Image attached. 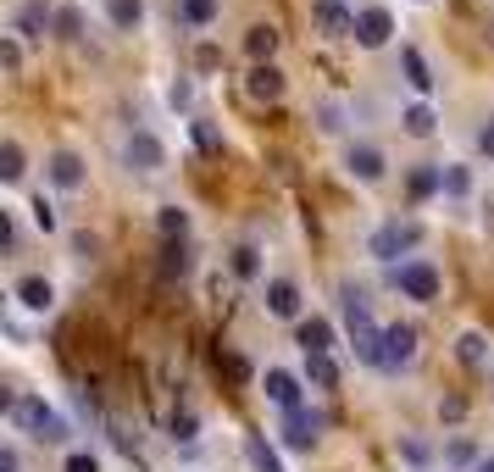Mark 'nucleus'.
I'll list each match as a JSON object with an SVG mask.
<instances>
[{
	"label": "nucleus",
	"mask_w": 494,
	"mask_h": 472,
	"mask_svg": "<svg viewBox=\"0 0 494 472\" xmlns=\"http://www.w3.org/2000/svg\"><path fill=\"white\" fill-rule=\"evenodd\" d=\"M345 328H350V344H355V361L383 367V328L367 317V295L361 289H345Z\"/></svg>",
	"instance_id": "1"
},
{
	"label": "nucleus",
	"mask_w": 494,
	"mask_h": 472,
	"mask_svg": "<svg viewBox=\"0 0 494 472\" xmlns=\"http://www.w3.org/2000/svg\"><path fill=\"white\" fill-rule=\"evenodd\" d=\"M6 412H12V428L17 433H34V439H45V445H61V439H67V423H61L40 395H12Z\"/></svg>",
	"instance_id": "2"
},
{
	"label": "nucleus",
	"mask_w": 494,
	"mask_h": 472,
	"mask_svg": "<svg viewBox=\"0 0 494 472\" xmlns=\"http://www.w3.org/2000/svg\"><path fill=\"white\" fill-rule=\"evenodd\" d=\"M422 239V228L417 223H400V217H394V223H383V228H373V239H367V256L373 262H400L406 250Z\"/></svg>",
	"instance_id": "3"
},
{
	"label": "nucleus",
	"mask_w": 494,
	"mask_h": 472,
	"mask_svg": "<svg viewBox=\"0 0 494 472\" xmlns=\"http://www.w3.org/2000/svg\"><path fill=\"white\" fill-rule=\"evenodd\" d=\"M394 289H400L406 300H434L439 295V272H434V262H400L394 267Z\"/></svg>",
	"instance_id": "4"
},
{
	"label": "nucleus",
	"mask_w": 494,
	"mask_h": 472,
	"mask_svg": "<svg viewBox=\"0 0 494 472\" xmlns=\"http://www.w3.org/2000/svg\"><path fill=\"white\" fill-rule=\"evenodd\" d=\"M122 162L134 167V173H161V167H167V150H161L156 134L134 129V134H128V145H122Z\"/></svg>",
	"instance_id": "5"
},
{
	"label": "nucleus",
	"mask_w": 494,
	"mask_h": 472,
	"mask_svg": "<svg viewBox=\"0 0 494 472\" xmlns=\"http://www.w3.org/2000/svg\"><path fill=\"white\" fill-rule=\"evenodd\" d=\"M411 361H417V328H406V323L383 328V372L411 367Z\"/></svg>",
	"instance_id": "6"
},
{
	"label": "nucleus",
	"mask_w": 494,
	"mask_h": 472,
	"mask_svg": "<svg viewBox=\"0 0 494 472\" xmlns=\"http://www.w3.org/2000/svg\"><path fill=\"white\" fill-rule=\"evenodd\" d=\"M394 34V17L383 6H367V12H355V45H367V50H383Z\"/></svg>",
	"instance_id": "7"
},
{
	"label": "nucleus",
	"mask_w": 494,
	"mask_h": 472,
	"mask_svg": "<svg viewBox=\"0 0 494 472\" xmlns=\"http://www.w3.org/2000/svg\"><path fill=\"white\" fill-rule=\"evenodd\" d=\"M294 450H311L317 445V433H322V417L317 412H306V405H294V412H283V428H278Z\"/></svg>",
	"instance_id": "8"
},
{
	"label": "nucleus",
	"mask_w": 494,
	"mask_h": 472,
	"mask_svg": "<svg viewBox=\"0 0 494 472\" xmlns=\"http://www.w3.org/2000/svg\"><path fill=\"white\" fill-rule=\"evenodd\" d=\"M345 167H350V178H361V183H378V178H383V150H378V145H350V150H345Z\"/></svg>",
	"instance_id": "9"
},
{
	"label": "nucleus",
	"mask_w": 494,
	"mask_h": 472,
	"mask_svg": "<svg viewBox=\"0 0 494 472\" xmlns=\"http://www.w3.org/2000/svg\"><path fill=\"white\" fill-rule=\"evenodd\" d=\"M311 17H317V28H328V34H334V40L355 34V12H345L339 0H317V6H311Z\"/></svg>",
	"instance_id": "10"
},
{
	"label": "nucleus",
	"mask_w": 494,
	"mask_h": 472,
	"mask_svg": "<svg viewBox=\"0 0 494 472\" xmlns=\"http://www.w3.org/2000/svg\"><path fill=\"white\" fill-rule=\"evenodd\" d=\"M245 89L256 94V101H278V94H283V73L273 67V61H256L250 78H245Z\"/></svg>",
	"instance_id": "11"
},
{
	"label": "nucleus",
	"mask_w": 494,
	"mask_h": 472,
	"mask_svg": "<svg viewBox=\"0 0 494 472\" xmlns=\"http://www.w3.org/2000/svg\"><path fill=\"white\" fill-rule=\"evenodd\" d=\"M45 173H50L56 189H78V183H84V162H78L73 150H50V167H45Z\"/></svg>",
	"instance_id": "12"
},
{
	"label": "nucleus",
	"mask_w": 494,
	"mask_h": 472,
	"mask_svg": "<svg viewBox=\"0 0 494 472\" xmlns=\"http://www.w3.org/2000/svg\"><path fill=\"white\" fill-rule=\"evenodd\" d=\"M267 311L273 317H301V289H294L289 278H273L267 283Z\"/></svg>",
	"instance_id": "13"
},
{
	"label": "nucleus",
	"mask_w": 494,
	"mask_h": 472,
	"mask_svg": "<svg viewBox=\"0 0 494 472\" xmlns=\"http://www.w3.org/2000/svg\"><path fill=\"white\" fill-rule=\"evenodd\" d=\"M267 400H278L283 412H294V405H301V378L283 372V367H273L267 372Z\"/></svg>",
	"instance_id": "14"
},
{
	"label": "nucleus",
	"mask_w": 494,
	"mask_h": 472,
	"mask_svg": "<svg viewBox=\"0 0 494 472\" xmlns=\"http://www.w3.org/2000/svg\"><path fill=\"white\" fill-rule=\"evenodd\" d=\"M28 311H50L56 306V289H50V278H17V289H12Z\"/></svg>",
	"instance_id": "15"
},
{
	"label": "nucleus",
	"mask_w": 494,
	"mask_h": 472,
	"mask_svg": "<svg viewBox=\"0 0 494 472\" xmlns=\"http://www.w3.org/2000/svg\"><path fill=\"white\" fill-rule=\"evenodd\" d=\"M455 356H461V361H467L472 372H483V367H489V356H494V344H489V339H483L478 328H467V334H461V339H455Z\"/></svg>",
	"instance_id": "16"
},
{
	"label": "nucleus",
	"mask_w": 494,
	"mask_h": 472,
	"mask_svg": "<svg viewBox=\"0 0 494 472\" xmlns=\"http://www.w3.org/2000/svg\"><path fill=\"white\" fill-rule=\"evenodd\" d=\"M156 272L167 278V283L184 278V272H189V245H184V239H161V262H156Z\"/></svg>",
	"instance_id": "17"
},
{
	"label": "nucleus",
	"mask_w": 494,
	"mask_h": 472,
	"mask_svg": "<svg viewBox=\"0 0 494 472\" xmlns=\"http://www.w3.org/2000/svg\"><path fill=\"white\" fill-rule=\"evenodd\" d=\"M301 351L306 356H328V351H334V328H328L322 317H306L301 323Z\"/></svg>",
	"instance_id": "18"
},
{
	"label": "nucleus",
	"mask_w": 494,
	"mask_h": 472,
	"mask_svg": "<svg viewBox=\"0 0 494 472\" xmlns=\"http://www.w3.org/2000/svg\"><path fill=\"white\" fill-rule=\"evenodd\" d=\"M17 28H22L28 40H45V28H50V6H45V0H22Z\"/></svg>",
	"instance_id": "19"
},
{
	"label": "nucleus",
	"mask_w": 494,
	"mask_h": 472,
	"mask_svg": "<svg viewBox=\"0 0 494 472\" xmlns=\"http://www.w3.org/2000/svg\"><path fill=\"white\" fill-rule=\"evenodd\" d=\"M400 67H406V84H411V89H422V94L434 89V73H427V61H422V50H417V45H406V50H400Z\"/></svg>",
	"instance_id": "20"
},
{
	"label": "nucleus",
	"mask_w": 494,
	"mask_h": 472,
	"mask_svg": "<svg viewBox=\"0 0 494 472\" xmlns=\"http://www.w3.org/2000/svg\"><path fill=\"white\" fill-rule=\"evenodd\" d=\"M245 50H250V61H273V50H278V28L256 22L250 34H245Z\"/></svg>",
	"instance_id": "21"
},
{
	"label": "nucleus",
	"mask_w": 494,
	"mask_h": 472,
	"mask_svg": "<svg viewBox=\"0 0 494 472\" xmlns=\"http://www.w3.org/2000/svg\"><path fill=\"white\" fill-rule=\"evenodd\" d=\"M411 200H427V195H439L445 189V167H411Z\"/></svg>",
	"instance_id": "22"
},
{
	"label": "nucleus",
	"mask_w": 494,
	"mask_h": 472,
	"mask_svg": "<svg viewBox=\"0 0 494 472\" xmlns=\"http://www.w3.org/2000/svg\"><path fill=\"white\" fill-rule=\"evenodd\" d=\"M245 456H250V467H256V472H283L278 450H273V445H267L261 433H250V439H245Z\"/></svg>",
	"instance_id": "23"
},
{
	"label": "nucleus",
	"mask_w": 494,
	"mask_h": 472,
	"mask_svg": "<svg viewBox=\"0 0 494 472\" xmlns=\"http://www.w3.org/2000/svg\"><path fill=\"white\" fill-rule=\"evenodd\" d=\"M217 12H222V0H178V17H184L189 28H206Z\"/></svg>",
	"instance_id": "24"
},
{
	"label": "nucleus",
	"mask_w": 494,
	"mask_h": 472,
	"mask_svg": "<svg viewBox=\"0 0 494 472\" xmlns=\"http://www.w3.org/2000/svg\"><path fill=\"white\" fill-rule=\"evenodd\" d=\"M156 228H161V239H184L189 234V211L184 206H161L156 211Z\"/></svg>",
	"instance_id": "25"
},
{
	"label": "nucleus",
	"mask_w": 494,
	"mask_h": 472,
	"mask_svg": "<svg viewBox=\"0 0 494 472\" xmlns=\"http://www.w3.org/2000/svg\"><path fill=\"white\" fill-rule=\"evenodd\" d=\"M106 12L117 28H139L145 22V0H106Z\"/></svg>",
	"instance_id": "26"
},
{
	"label": "nucleus",
	"mask_w": 494,
	"mask_h": 472,
	"mask_svg": "<svg viewBox=\"0 0 494 472\" xmlns=\"http://www.w3.org/2000/svg\"><path fill=\"white\" fill-rule=\"evenodd\" d=\"M306 378L317 389H334L339 384V367H334V356H306Z\"/></svg>",
	"instance_id": "27"
},
{
	"label": "nucleus",
	"mask_w": 494,
	"mask_h": 472,
	"mask_svg": "<svg viewBox=\"0 0 494 472\" xmlns=\"http://www.w3.org/2000/svg\"><path fill=\"white\" fill-rule=\"evenodd\" d=\"M0 178H6V183H17V178H22V145H17V139L0 145Z\"/></svg>",
	"instance_id": "28"
},
{
	"label": "nucleus",
	"mask_w": 494,
	"mask_h": 472,
	"mask_svg": "<svg viewBox=\"0 0 494 472\" xmlns=\"http://www.w3.org/2000/svg\"><path fill=\"white\" fill-rule=\"evenodd\" d=\"M400 122H406V134H417V139H427V134H434V111H427V106H411V111H400Z\"/></svg>",
	"instance_id": "29"
},
{
	"label": "nucleus",
	"mask_w": 494,
	"mask_h": 472,
	"mask_svg": "<svg viewBox=\"0 0 494 472\" xmlns=\"http://www.w3.org/2000/svg\"><path fill=\"white\" fill-rule=\"evenodd\" d=\"M56 34H61V40H78V34H84L78 6H61V12H56Z\"/></svg>",
	"instance_id": "30"
},
{
	"label": "nucleus",
	"mask_w": 494,
	"mask_h": 472,
	"mask_svg": "<svg viewBox=\"0 0 494 472\" xmlns=\"http://www.w3.org/2000/svg\"><path fill=\"white\" fill-rule=\"evenodd\" d=\"M234 272H239V278H256V272H261V250H256V245H239V250H234Z\"/></svg>",
	"instance_id": "31"
},
{
	"label": "nucleus",
	"mask_w": 494,
	"mask_h": 472,
	"mask_svg": "<svg viewBox=\"0 0 494 472\" xmlns=\"http://www.w3.org/2000/svg\"><path fill=\"white\" fill-rule=\"evenodd\" d=\"M194 145H201L206 156H217L222 150V129H217V122H194Z\"/></svg>",
	"instance_id": "32"
},
{
	"label": "nucleus",
	"mask_w": 494,
	"mask_h": 472,
	"mask_svg": "<svg viewBox=\"0 0 494 472\" xmlns=\"http://www.w3.org/2000/svg\"><path fill=\"white\" fill-rule=\"evenodd\" d=\"M217 361H222V372L234 378V384H245V378H250V361H245L239 351H217Z\"/></svg>",
	"instance_id": "33"
},
{
	"label": "nucleus",
	"mask_w": 494,
	"mask_h": 472,
	"mask_svg": "<svg viewBox=\"0 0 494 472\" xmlns=\"http://www.w3.org/2000/svg\"><path fill=\"white\" fill-rule=\"evenodd\" d=\"M173 439L178 445H194V412H173Z\"/></svg>",
	"instance_id": "34"
},
{
	"label": "nucleus",
	"mask_w": 494,
	"mask_h": 472,
	"mask_svg": "<svg viewBox=\"0 0 494 472\" xmlns=\"http://www.w3.org/2000/svg\"><path fill=\"white\" fill-rule=\"evenodd\" d=\"M445 189H450V195H467V189H472V173H467V167H445Z\"/></svg>",
	"instance_id": "35"
},
{
	"label": "nucleus",
	"mask_w": 494,
	"mask_h": 472,
	"mask_svg": "<svg viewBox=\"0 0 494 472\" xmlns=\"http://www.w3.org/2000/svg\"><path fill=\"white\" fill-rule=\"evenodd\" d=\"M34 223H40L45 234H56V206H50L45 195H34Z\"/></svg>",
	"instance_id": "36"
},
{
	"label": "nucleus",
	"mask_w": 494,
	"mask_h": 472,
	"mask_svg": "<svg viewBox=\"0 0 494 472\" xmlns=\"http://www.w3.org/2000/svg\"><path fill=\"white\" fill-rule=\"evenodd\" d=\"M61 472H101V461H94L89 450H73L67 461H61Z\"/></svg>",
	"instance_id": "37"
},
{
	"label": "nucleus",
	"mask_w": 494,
	"mask_h": 472,
	"mask_svg": "<svg viewBox=\"0 0 494 472\" xmlns=\"http://www.w3.org/2000/svg\"><path fill=\"white\" fill-rule=\"evenodd\" d=\"M0 61H6V73H17V67H22V50H17V40H0Z\"/></svg>",
	"instance_id": "38"
},
{
	"label": "nucleus",
	"mask_w": 494,
	"mask_h": 472,
	"mask_svg": "<svg viewBox=\"0 0 494 472\" xmlns=\"http://www.w3.org/2000/svg\"><path fill=\"white\" fill-rule=\"evenodd\" d=\"M0 245H6V250L17 245V223H12V211H0Z\"/></svg>",
	"instance_id": "39"
},
{
	"label": "nucleus",
	"mask_w": 494,
	"mask_h": 472,
	"mask_svg": "<svg viewBox=\"0 0 494 472\" xmlns=\"http://www.w3.org/2000/svg\"><path fill=\"white\" fill-rule=\"evenodd\" d=\"M461 412H467V400H461V395H450V400H439V417H450V423H455Z\"/></svg>",
	"instance_id": "40"
},
{
	"label": "nucleus",
	"mask_w": 494,
	"mask_h": 472,
	"mask_svg": "<svg viewBox=\"0 0 494 472\" xmlns=\"http://www.w3.org/2000/svg\"><path fill=\"white\" fill-rule=\"evenodd\" d=\"M317 117H322V129H328V134H339V129H345V122H339V106H322Z\"/></svg>",
	"instance_id": "41"
},
{
	"label": "nucleus",
	"mask_w": 494,
	"mask_h": 472,
	"mask_svg": "<svg viewBox=\"0 0 494 472\" xmlns=\"http://www.w3.org/2000/svg\"><path fill=\"white\" fill-rule=\"evenodd\" d=\"M478 150L494 156V122H483V129H478Z\"/></svg>",
	"instance_id": "42"
},
{
	"label": "nucleus",
	"mask_w": 494,
	"mask_h": 472,
	"mask_svg": "<svg viewBox=\"0 0 494 472\" xmlns=\"http://www.w3.org/2000/svg\"><path fill=\"white\" fill-rule=\"evenodd\" d=\"M0 472H17V450H12V445L0 450Z\"/></svg>",
	"instance_id": "43"
},
{
	"label": "nucleus",
	"mask_w": 494,
	"mask_h": 472,
	"mask_svg": "<svg viewBox=\"0 0 494 472\" xmlns=\"http://www.w3.org/2000/svg\"><path fill=\"white\" fill-rule=\"evenodd\" d=\"M478 472H494V456H489V461H478Z\"/></svg>",
	"instance_id": "44"
}]
</instances>
